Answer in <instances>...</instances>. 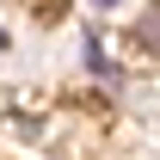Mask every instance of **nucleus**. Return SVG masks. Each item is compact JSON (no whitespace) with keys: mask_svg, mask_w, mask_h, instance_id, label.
<instances>
[{"mask_svg":"<svg viewBox=\"0 0 160 160\" xmlns=\"http://www.w3.org/2000/svg\"><path fill=\"white\" fill-rule=\"evenodd\" d=\"M136 37L148 43V49H160V12H142V19H136Z\"/></svg>","mask_w":160,"mask_h":160,"instance_id":"obj_1","label":"nucleus"},{"mask_svg":"<svg viewBox=\"0 0 160 160\" xmlns=\"http://www.w3.org/2000/svg\"><path fill=\"white\" fill-rule=\"evenodd\" d=\"M0 43H6V31H0Z\"/></svg>","mask_w":160,"mask_h":160,"instance_id":"obj_2","label":"nucleus"}]
</instances>
